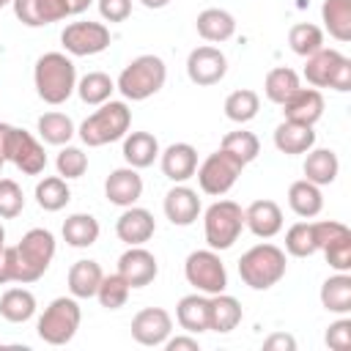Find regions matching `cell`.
<instances>
[{"instance_id":"obj_55","label":"cell","mask_w":351,"mask_h":351,"mask_svg":"<svg viewBox=\"0 0 351 351\" xmlns=\"http://www.w3.org/2000/svg\"><path fill=\"white\" fill-rule=\"evenodd\" d=\"M140 3H143L145 8H165L170 0H140Z\"/></svg>"},{"instance_id":"obj_53","label":"cell","mask_w":351,"mask_h":351,"mask_svg":"<svg viewBox=\"0 0 351 351\" xmlns=\"http://www.w3.org/2000/svg\"><path fill=\"white\" fill-rule=\"evenodd\" d=\"M11 123H0V159L5 162V151H8V137H11Z\"/></svg>"},{"instance_id":"obj_57","label":"cell","mask_w":351,"mask_h":351,"mask_svg":"<svg viewBox=\"0 0 351 351\" xmlns=\"http://www.w3.org/2000/svg\"><path fill=\"white\" fill-rule=\"evenodd\" d=\"M8 3H11V0H0V8H5V5H8Z\"/></svg>"},{"instance_id":"obj_35","label":"cell","mask_w":351,"mask_h":351,"mask_svg":"<svg viewBox=\"0 0 351 351\" xmlns=\"http://www.w3.org/2000/svg\"><path fill=\"white\" fill-rule=\"evenodd\" d=\"M36 126H38L41 140L49 143V145H69V140L77 134L74 121L66 112H55V110L52 112H44Z\"/></svg>"},{"instance_id":"obj_19","label":"cell","mask_w":351,"mask_h":351,"mask_svg":"<svg viewBox=\"0 0 351 351\" xmlns=\"http://www.w3.org/2000/svg\"><path fill=\"white\" fill-rule=\"evenodd\" d=\"M285 121H296L304 126H315L324 115V96L318 88H299L285 104H282Z\"/></svg>"},{"instance_id":"obj_12","label":"cell","mask_w":351,"mask_h":351,"mask_svg":"<svg viewBox=\"0 0 351 351\" xmlns=\"http://www.w3.org/2000/svg\"><path fill=\"white\" fill-rule=\"evenodd\" d=\"M225 74H228V58L222 55V49L203 44V47H195L189 52V58H186V77L195 85H203V88L217 85V82L225 80Z\"/></svg>"},{"instance_id":"obj_9","label":"cell","mask_w":351,"mask_h":351,"mask_svg":"<svg viewBox=\"0 0 351 351\" xmlns=\"http://www.w3.org/2000/svg\"><path fill=\"white\" fill-rule=\"evenodd\" d=\"M184 277L186 282L197 291V293H206V296H214V293H222L228 288V271H225V263L219 258L217 250H195L186 255L184 261Z\"/></svg>"},{"instance_id":"obj_41","label":"cell","mask_w":351,"mask_h":351,"mask_svg":"<svg viewBox=\"0 0 351 351\" xmlns=\"http://www.w3.org/2000/svg\"><path fill=\"white\" fill-rule=\"evenodd\" d=\"M129 282L115 271V274H104L101 277V282H99V291H96V299H99V304L101 307H107V310H121L123 304H126V299H129Z\"/></svg>"},{"instance_id":"obj_7","label":"cell","mask_w":351,"mask_h":351,"mask_svg":"<svg viewBox=\"0 0 351 351\" xmlns=\"http://www.w3.org/2000/svg\"><path fill=\"white\" fill-rule=\"evenodd\" d=\"M80 321H82V310H80L77 299L74 296H58L41 313L36 329H38V337L44 343H49V346H66L77 335Z\"/></svg>"},{"instance_id":"obj_24","label":"cell","mask_w":351,"mask_h":351,"mask_svg":"<svg viewBox=\"0 0 351 351\" xmlns=\"http://www.w3.org/2000/svg\"><path fill=\"white\" fill-rule=\"evenodd\" d=\"M241 304L230 293L208 296V332H233L241 324Z\"/></svg>"},{"instance_id":"obj_51","label":"cell","mask_w":351,"mask_h":351,"mask_svg":"<svg viewBox=\"0 0 351 351\" xmlns=\"http://www.w3.org/2000/svg\"><path fill=\"white\" fill-rule=\"evenodd\" d=\"M165 348H167V351H181V348H186V351H197L200 346H197L195 337H189V335H178V337H167V340H165Z\"/></svg>"},{"instance_id":"obj_49","label":"cell","mask_w":351,"mask_h":351,"mask_svg":"<svg viewBox=\"0 0 351 351\" xmlns=\"http://www.w3.org/2000/svg\"><path fill=\"white\" fill-rule=\"evenodd\" d=\"M38 14H41V25H52L69 16L63 0H38Z\"/></svg>"},{"instance_id":"obj_21","label":"cell","mask_w":351,"mask_h":351,"mask_svg":"<svg viewBox=\"0 0 351 351\" xmlns=\"http://www.w3.org/2000/svg\"><path fill=\"white\" fill-rule=\"evenodd\" d=\"M200 214V197L195 189L184 186V184H176L167 195H165V217L178 225V228H186L197 219Z\"/></svg>"},{"instance_id":"obj_26","label":"cell","mask_w":351,"mask_h":351,"mask_svg":"<svg viewBox=\"0 0 351 351\" xmlns=\"http://www.w3.org/2000/svg\"><path fill=\"white\" fill-rule=\"evenodd\" d=\"M195 27H197L200 38H206L211 44H222L236 33V19L225 8H206V11L197 14Z\"/></svg>"},{"instance_id":"obj_48","label":"cell","mask_w":351,"mask_h":351,"mask_svg":"<svg viewBox=\"0 0 351 351\" xmlns=\"http://www.w3.org/2000/svg\"><path fill=\"white\" fill-rule=\"evenodd\" d=\"M99 14L107 22H123L132 14V0H99Z\"/></svg>"},{"instance_id":"obj_25","label":"cell","mask_w":351,"mask_h":351,"mask_svg":"<svg viewBox=\"0 0 351 351\" xmlns=\"http://www.w3.org/2000/svg\"><path fill=\"white\" fill-rule=\"evenodd\" d=\"M159 156V140L151 132H126L123 137V159L129 167L143 170L151 167Z\"/></svg>"},{"instance_id":"obj_30","label":"cell","mask_w":351,"mask_h":351,"mask_svg":"<svg viewBox=\"0 0 351 351\" xmlns=\"http://www.w3.org/2000/svg\"><path fill=\"white\" fill-rule=\"evenodd\" d=\"M99 233H101L99 219L90 214H71L63 222V241L69 247H77V250L93 247L99 241Z\"/></svg>"},{"instance_id":"obj_52","label":"cell","mask_w":351,"mask_h":351,"mask_svg":"<svg viewBox=\"0 0 351 351\" xmlns=\"http://www.w3.org/2000/svg\"><path fill=\"white\" fill-rule=\"evenodd\" d=\"M11 282V266H8V247L0 244V285Z\"/></svg>"},{"instance_id":"obj_28","label":"cell","mask_w":351,"mask_h":351,"mask_svg":"<svg viewBox=\"0 0 351 351\" xmlns=\"http://www.w3.org/2000/svg\"><path fill=\"white\" fill-rule=\"evenodd\" d=\"M340 173V159L332 148H310L307 151V159H304V178L318 184V186H326L337 178Z\"/></svg>"},{"instance_id":"obj_3","label":"cell","mask_w":351,"mask_h":351,"mask_svg":"<svg viewBox=\"0 0 351 351\" xmlns=\"http://www.w3.org/2000/svg\"><path fill=\"white\" fill-rule=\"evenodd\" d=\"M165 80H167V66L159 55H137L118 74L115 88L129 101H145L165 88Z\"/></svg>"},{"instance_id":"obj_23","label":"cell","mask_w":351,"mask_h":351,"mask_svg":"<svg viewBox=\"0 0 351 351\" xmlns=\"http://www.w3.org/2000/svg\"><path fill=\"white\" fill-rule=\"evenodd\" d=\"M313 145H315L313 126H304V123H296V121H282L274 129V148L280 154L296 156V154H307Z\"/></svg>"},{"instance_id":"obj_39","label":"cell","mask_w":351,"mask_h":351,"mask_svg":"<svg viewBox=\"0 0 351 351\" xmlns=\"http://www.w3.org/2000/svg\"><path fill=\"white\" fill-rule=\"evenodd\" d=\"M288 44L296 55L302 58H310L313 52H318L324 47V30L313 22H299L288 30Z\"/></svg>"},{"instance_id":"obj_5","label":"cell","mask_w":351,"mask_h":351,"mask_svg":"<svg viewBox=\"0 0 351 351\" xmlns=\"http://www.w3.org/2000/svg\"><path fill=\"white\" fill-rule=\"evenodd\" d=\"M285 252L274 244H255L239 261V277L252 291H266L285 277Z\"/></svg>"},{"instance_id":"obj_43","label":"cell","mask_w":351,"mask_h":351,"mask_svg":"<svg viewBox=\"0 0 351 351\" xmlns=\"http://www.w3.org/2000/svg\"><path fill=\"white\" fill-rule=\"evenodd\" d=\"M55 167H58V176L60 178H80L85 170H88V156L82 148L77 145H63L58 159H55Z\"/></svg>"},{"instance_id":"obj_17","label":"cell","mask_w":351,"mask_h":351,"mask_svg":"<svg viewBox=\"0 0 351 351\" xmlns=\"http://www.w3.org/2000/svg\"><path fill=\"white\" fill-rule=\"evenodd\" d=\"M104 195H107V200L112 206H121V208L134 206L140 200V195H143V178H140V173L134 167H129V165L112 170L107 176V181H104Z\"/></svg>"},{"instance_id":"obj_1","label":"cell","mask_w":351,"mask_h":351,"mask_svg":"<svg viewBox=\"0 0 351 351\" xmlns=\"http://www.w3.org/2000/svg\"><path fill=\"white\" fill-rule=\"evenodd\" d=\"M55 258V236L47 228H33L22 236L16 247H8V266L11 282H36L44 277Z\"/></svg>"},{"instance_id":"obj_27","label":"cell","mask_w":351,"mask_h":351,"mask_svg":"<svg viewBox=\"0 0 351 351\" xmlns=\"http://www.w3.org/2000/svg\"><path fill=\"white\" fill-rule=\"evenodd\" d=\"M288 206L296 217H318L321 208H324V195H321V186L307 181V178H299L288 186Z\"/></svg>"},{"instance_id":"obj_44","label":"cell","mask_w":351,"mask_h":351,"mask_svg":"<svg viewBox=\"0 0 351 351\" xmlns=\"http://www.w3.org/2000/svg\"><path fill=\"white\" fill-rule=\"evenodd\" d=\"M321 252L335 271H351V230L332 239L329 244H324Z\"/></svg>"},{"instance_id":"obj_14","label":"cell","mask_w":351,"mask_h":351,"mask_svg":"<svg viewBox=\"0 0 351 351\" xmlns=\"http://www.w3.org/2000/svg\"><path fill=\"white\" fill-rule=\"evenodd\" d=\"M170 332H173V318L162 307H145L132 318V337L140 346H148V348L165 346Z\"/></svg>"},{"instance_id":"obj_50","label":"cell","mask_w":351,"mask_h":351,"mask_svg":"<svg viewBox=\"0 0 351 351\" xmlns=\"http://www.w3.org/2000/svg\"><path fill=\"white\" fill-rule=\"evenodd\" d=\"M263 348L266 351H293L296 348V340L291 335H285V332H277V335H269L263 340Z\"/></svg>"},{"instance_id":"obj_34","label":"cell","mask_w":351,"mask_h":351,"mask_svg":"<svg viewBox=\"0 0 351 351\" xmlns=\"http://www.w3.org/2000/svg\"><path fill=\"white\" fill-rule=\"evenodd\" d=\"M36 313V296L27 288H8L0 296V315L11 324H25Z\"/></svg>"},{"instance_id":"obj_38","label":"cell","mask_w":351,"mask_h":351,"mask_svg":"<svg viewBox=\"0 0 351 351\" xmlns=\"http://www.w3.org/2000/svg\"><path fill=\"white\" fill-rule=\"evenodd\" d=\"M112 90H115V82L104 71H88L77 82V93L85 104H104V101H110Z\"/></svg>"},{"instance_id":"obj_29","label":"cell","mask_w":351,"mask_h":351,"mask_svg":"<svg viewBox=\"0 0 351 351\" xmlns=\"http://www.w3.org/2000/svg\"><path fill=\"white\" fill-rule=\"evenodd\" d=\"M101 277H104V271L96 261H77V263H71L66 280H69V291L74 299H90V296H96Z\"/></svg>"},{"instance_id":"obj_46","label":"cell","mask_w":351,"mask_h":351,"mask_svg":"<svg viewBox=\"0 0 351 351\" xmlns=\"http://www.w3.org/2000/svg\"><path fill=\"white\" fill-rule=\"evenodd\" d=\"M326 346L329 348H335V351H346L348 348V343H351V321L348 318H340V321H335L329 329H326Z\"/></svg>"},{"instance_id":"obj_42","label":"cell","mask_w":351,"mask_h":351,"mask_svg":"<svg viewBox=\"0 0 351 351\" xmlns=\"http://www.w3.org/2000/svg\"><path fill=\"white\" fill-rule=\"evenodd\" d=\"M285 250L293 255V258H310L318 252V244H315V233H313V222H296L288 228L285 233Z\"/></svg>"},{"instance_id":"obj_31","label":"cell","mask_w":351,"mask_h":351,"mask_svg":"<svg viewBox=\"0 0 351 351\" xmlns=\"http://www.w3.org/2000/svg\"><path fill=\"white\" fill-rule=\"evenodd\" d=\"M321 304L329 313H337V315L351 313V274L348 271H337L329 280H324V285H321Z\"/></svg>"},{"instance_id":"obj_22","label":"cell","mask_w":351,"mask_h":351,"mask_svg":"<svg viewBox=\"0 0 351 351\" xmlns=\"http://www.w3.org/2000/svg\"><path fill=\"white\" fill-rule=\"evenodd\" d=\"M176 321L189 335L208 332V296L197 293V291L181 296L178 304H176Z\"/></svg>"},{"instance_id":"obj_2","label":"cell","mask_w":351,"mask_h":351,"mask_svg":"<svg viewBox=\"0 0 351 351\" xmlns=\"http://www.w3.org/2000/svg\"><path fill=\"white\" fill-rule=\"evenodd\" d=\"M36 93L47 104H63L77 90V69L63 52H44L33 69Z\"/></svg>"},{"instance_id":"obj_18","label":"cell","mask_w":351,"mask_h":351,"mask_svg":"<svg viewBox=\"0 0 351 351\" xmlns=\"http://www.w3.org/2000/svg\"><path fill=\"white\" fill-rule=\"evenodd\" d=\"M159 165H162V173L176 181V184H184L195 176L197 170V151L195 145L189 143H173L167 145L165 151H159Z\"/></svg>"},{"instance_id":"obj_37","label":"cell","mask_w":351,"mask_h":351,"mask_svg":"<svg viewBox=\"0 0 351 351\" xmlns=\"http://www.w3.org/2000/svg\"><path fill=\"white\" fill-rule=\"evenodd\" d=\"M261 110V96L250 88H241V90H233L228 93L225 99V115L233 121V123H247L258 115Z\"/></svg>"},{"instance_id":"obj_47","label":"cell","mask_w":351,"mask_h":351,"mask_svg":"<svg viewBox=\"0 0 351 351\" xmlns=\"http://www.w3.org/2000/svg\"><path fill=\"white\" fill-rule=\"evenodd\" d=\"M14 14L22 25L27 27H44L41 25V14H38V0H11Z\"/></svg>"},{"instance_id":"obj_15","label":"cell","mask_w":351,"mask_h":351,"mask_svg":"<svg viewBox=\"0 0 351 351\" xmlns=\"http://www.w3.org/2000/svg\"><path fill=\"white\" fill-rule=\"evenodd\" d=\"M118 274L129 282V288H145L156 280L159 263H156L154 252H148L143 244H137V247H129L118 258Z\"/></svg>"},{"instance_id":"obj_10","label":"cell","mask_w":351,"mask_h":351,"mask_svg":"<svg viewBox=\"0 0 351 351\" xmlns=\"http://www.w3.org/2000/svg\"><path fill=\"white\" fill-rule=\"evenodd\" d=\"M241 170H244V165H241L236 156H230L228 151L219 148V151L208 154V156L203 159V165H200L195 173H197L200 189H203L206 195L219 197V195L230 192V186L239 181Z\"/></svg>"},{"instance_id":"obj_6","label":"cell","mask_w":351,"mask_h":351,"mask_svg":"<svg viewBox=\"0 0 351 351\" xmlns=\"http://www.w3.org/2000/svg\"><path fill=\"white\" fill-rule=\"evenodd\" d=\"M244 230V211L233 200H217L203 214V233L211 250H230Z\"/></svg>"},{"instance_id":"obj_8","label":"cell","mask_w":351,"mask_h":351,"mask_svg":"<svg viewBox=\"0 0 351 351\" xmlns=\"http://www.w3.org/2000/svg\"><path fill=\"white\" fill-rule=\"evenodd\" d=\"M304 80L313 88H335L340 93L351 90V60L337 49H318L304 63Z\"/></svg>"},{"instance_id":"obj_58","label":"cell","mask_w":351,"mask_h":351,"mask_svg":"<svg viewBox=\"0 0 351 351\" xmlns=\"http://www.w3.org/2000/svg\"><path fill=\"white\" fill-rule=\"evenodd\" d=\"M3 165H5V162H3V159H0V173H3Z\"/></svg>"},{"instance_id":"obj_40","label":"cell","mask_w":351,"mask_h":351,"mask_svg":"<svg viewBox=\"0 0 351 351\" xmlns=\"http://www.w3.org/2000/svg\"><path fill=\"white\" fill-rule=\"evenodd\" d=\"M219 148L228 151L230 156H236V159L247 167L252 159H258V154H261V140H258L252 132L239 129V132H228V134L222 137V145H219Z\"/></svg>"},{"instance_id":"obj_56","label":"cell","mask_w":351,"mask_h":351,"mask_svg":"<svg viewBox=\"0 0 351 351\" xmlns=\"http://www.w3.org/2000/svg\"><path fill=\"white\" fill-rule=\"evenodd\" d=\"M0 244H5V228L0 225Z\"/></svg>"},{"instance_id":"obj_13","label":"cell","mask_w":351,"mask_h":351,"mask_svg":"<svg viewBox=\"0 0 351 351\" xmlns=\"http://www.w3.org/2000/svg\"><path fill=\"white\" fill-rule=\"evenodd\" d=\"M5 159H11L25 176H38L44 173L47 167V154H44V145L25 129H11V137H8V151H5Z\"/></svg>"},{"instance_id":"obj_33","label":"cell","mask_w":351,"mask_h":351,"mask_svg":"<svg viewBox=\"0 0 351 351\" xmlns=\"http://www.w3.org/2000/svg\"><path fill=\"white\" fill-rule=\"evenodd\" d=\"M299 88H302V85H299V74H296L293 69H288V66L271 69V71L266 74V80H263V93H266V99L274 101V104H280V107H282Z\"/></svg>"},{"instance_id":"obj_11","label":"cell","mask_w":351,"mask_h":351,"mask_svg":"<svg viewBox=\"0 0 351 351\" xmlns=\"http://www.w3.org/2000/svg\"><path fill=\"white\" fill-rule=\"evenodd\" d=\"M60 44L74 58L99 55L110 47V27L101 22H71L60 33Z\"/></svg>"},{"instance_id":"obj_4","label":"cell","mask_w":351,"mask_h":351,"mask_svg":"<svg viewBox=\"0 0 351 351\" xmlns=\"http://www.w3.org/2000/svg\"><path fill=\"white\" fill-rule=\"evenodd\" d=\"M129 126H132V110L126 107V101L110 99V101L99 104V110L80 123L77 134L88 148H99V145H107V143L126 137Z\"/></svg>"},{"instance_id":"obj_32","label":"cell","mask_w":351,"mask_h":351,"mask_svg":"<svg viewBox=\"0 0 351 351\" xmlns=\"http://www.w3.org/2000/svg\"><path fill=\"white\" fill-rule=\"evenodd\" d=\"M321 19L335 41H351V0H324Z\"/></svg>"},{"instance_id":"obj_16","label":"cell","mask_w":351,"mask_h":351,"mask_svg":"<svg viewBox=\"0 0 351 351\" xmlns=\"http://www.w3.org/2000/svg\"><path fill=\"white\" fill-rule=\"evenodd\" d=\"M115 233H118V239L123 244L137 247V244H145L156 233V219H154V214L148 208L126 206V211L115 222Z\"/></svg>"},{"instance_id":"obj_20","label":"cell","mask_w":351,"mask_h":351,"mask_svg":"<svg viewBox=\"0 0 351 351\" xmlns=\"http://www.w3.org/2000/svg\"><path fill=\"white\" fill-rule=\"evenodd\" d=\"M244 228L258 239H271L282 230V208L274 200H255L244 208Z\"/></svg>"},{"instance_id":"obj_36","label":"cell","mask_w":351,"mask_h":351,"mask_svg":"<svg viewBox=\"0 0 351 351\" xmlns=\"http://www.w3.org/2000/svg\"><path fill=\"white\" fill-rule=\"evenodd\" d=\"M71 200V189L66 184V178L60 176H47L36 184V203L44 208V211H60L66 208Z\"/></svg>"},{"instance_id":"obj_45","label":"cell","mask_w":351,"mask_h":351,"mask_svg":"<svg viewBox=\"0 0 351 351\" xmlns=\"http://www.w3.org/2000/svg\"><path fill=\"white\" fill-rule=\"evenodd\" d=\"M25 208V195L22 186L11 178H0V217L3 219H14L19 217Z\"/></svg>"},{"instance_id":"obj_54","label":"cell","mask_w":351,"mask_h":351,"mask_svg":"<svg viewBox=\"0 0 351 351\" xmlns=\"http://www.w3.org/2000/svg\"><path fill=\"white\" fill-rule=\"evenodd\" d=\"M90 3H93V0H63V5H66V11H69V16L82 14V11H85Z\"/></svg>"}]
</instances>
